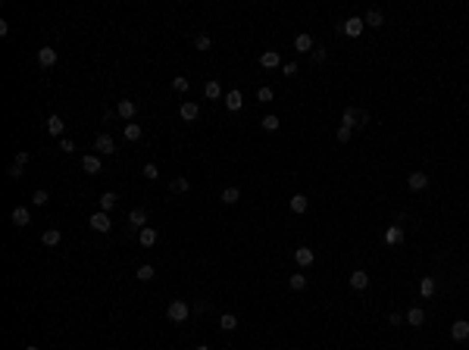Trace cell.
Masks as SVG:
<instances>
[{
  "instance_id": "cell-30",
  "label": "cell",
  "mask_w": 469,
  "mask_h": 350,
  "mask_svg": "<svg viewBox=\"0 0 469 350\" xmlns=\"http://www.w3.org/2000/svg\"><path fill=\"white\" fill-rule=\"evenodd\" d=\"M407 322H410V325H422V322H425V313L419 310V306H413V310L407 313Z\"/></svg>"
},
{
  "instance_id": "cell-27",
  "label": "cell",
  "mask_w": 469,
  "mask_h": 350,
  "mask_svg": "<svg viewBox=\"0 0 469 350\" xmlns=\"http://www.w3.org/2000/svg\"><path fill=\"white\" fill-rule=\"evenodd\" d=\"M382 22H385V16H382L379 10H369V13L363 16V25H369V28H379Z\"/></svg>"
},
{
  "instance_id": "cell-8",
  "label": "cell",
  "mask_w": 469,
  "mask_h": 350,
  "mask_svg": "<svg viewBox=\"0 0 469 350\" xmlns=\"http://www.w3.org/2000/svg\"><path fill=\"white\" fill-rule=\"evenodd\" d=\"M351 288L354 291H366V288H369V272H363V269L351 272Z\"/></svg>"
},
{
  "instance_id": "cell-16",
  "label": "cell",
  "mask_w": 469,
  "mask_h": 350,
  "mask_svg": "<svg viewBox=\"0 0 469 350\" xmlns=\"http://www.w3.org/2000/svg\"><path fill=\"white\" fill-rule=\"evenodd\" d=\"M294 50H297V54H313V50H316V47H313V38L310 35H297L294 38Z\"/></svg>"
},
{
  "instance_id": "cell-4",
  "label": "cell",
  "mask_w": 469,
  "mask_h": 350,
  "mask_svg": "<svg viewBox=\"0 0 469 350\" xmlns=\"http://www.w3.org/2000/svg\"><path fill=\"white\" fill-rule=\"evenodd\" d=\"M135 113H138V104H135V100H119L116 104V116L125 119V122H132Z\"/></svg>"
},
{
  "instance_id": "cell-23",
  "label": "cell",
  "mask_w": 469,
  "mask_h": 350,
  "mask_svg": "<svg viewBox=\"0 0 469 350\" xmlns=\"http://www.w3.org/2000/svg\"><path fill=\"white\" fill-rule=\"evenodd\" d=\"M116 203H119V197H116L113 191H104V194H100V210H104V213L116 210Z\"/></svg>"
},
{
  "instance_id": "cell-34",
  "label": "cell",
  "mask_w": 469,
  "mask_h": 350,
  "mask_svg": "<svg viewBox=\"0 0 469 350\" xmlns=\"http://www.w3.org/2000/svg\"><path fill=\"white\" fill-rule=\"evenodd\" d=\"M188 88H191V81H188L185 75H175V79H172V91H178V94H185Z\"/></svg>"
},
{
  "instance_id": "cell-22",
  "label": "cell",
  "mask_w": 469,
  "mask_h": 350,
  "mask_svg": "<svg viewBox=\"0 0 469 350\" xmlns=\"http://www.w3.org/2000/svg\"><path fill=\"white\" fill-rule=\"evenodd\" d=\"M122 135H125V141H141L144 129H141L138 122H129V125H125V129H122Z\"/></svg>"
},
{
  "instance_id": "cell-31",
  "label": "cell",
  "mask_w": 469,
  "mask_h": 350,
  "mask_svg": "<svg viewBox=\"0 0 469 350\" xmlns=\"http://www.w3.org/2000/svg\"><path fill=\"white\" fill-rule=\"evenodd\" d=\"M288 285H291V291H303V288H306V275H301V272H294V275L288 278Z\"/></svg>"
},
{
  "instance_id": "cell-5",
  "label": "cell",
  "mask_w": 469,
  "mask_h": 350,
  "mask_svg": "<svg viewBox=\"0 0 469 350\" xmlns=\"http://www.w3.org/2000/svg\"><path fill=\"white\" fill-rule=\"evenodd\" d=\"M94 150L110 157V153H116V141L110 138V135H97V138H94Z\"/></svg>"
},
{
  "instance_id": "cell-2",
  "label": "cell",
  "mask_w": 469,
  "mask_h": 350,
  "mask_svg": "<svg viewBox=\"0 0 469 350\" xmlns=\"http://www.w3.org/2000/svg\"><path fill=\"white\" fill-rule=\"evenodd\" d=\"M363 28H366V25H363V19H357V16H351L347 22L338 25V31H341V35H347V38H360Z\"/></svg>"
},
{
  "instance_id": "cell-14",
  "label": "cell",
  "mask_w": 469,
  "mask_h": 350,
  "mask_svg": "<svg viewBox=\"0 0 469 350\" xmlns=\"http://www.w3.org/2000/svg\"><path fill=\"white\" fill-rule=\"evenodd\" d=\"M225 107L232 109V113H238V109L244 107V94H241V91H228V94H225Z\"/></svg>"
},
{
  "instance_id": "cell-48",
  "label": "cell",
  "mask_w": 469,
  "mask_h": 350,
  "mask_svg": "<svg viewBox=\"0 0 469 350\" xmlns=\"http://www.w3.org/2000/svg\"><path fill=\"white\" fill-rule=\"evenodd\" d=\"M194 350H210V347H207V344H200V347H194Z\"/></svg>"
},
{
  "instance_id": "cell-29",
  "label": "cell",
  "mask_w": 469,
  "mask_h": 350,
  "mask_svg": "<svg viewBox=\"0 0 469 350\" xmlns=\"http://www.w3.org/2000/svg\"><path fill=\"white\" fill-rule=\"evenodd\" d=\"M135 275H138L141 281H150L153 275H157V269H153L150 263H141V266H138V272H135Z\"/></svg>"
},
{
  "instance_id": "cell-38",
  "label": "cell",
  "mask_w": 469,
  "mask_h": 350,
  "mask_svg": "<svg viewBox=\"0 0 469 350\" xmlns=\"http://www.w3.org/2000/svg\"><path fill=\"white\" fill-rule=\"evenodd\" d=\"M144 178H160V169H157V163H144Z\"/></svg>"
},
{
  "instance_id": "cell-19",
  "label": "cell",
  "mask_w": 469,
  "mask_h": 350,
  "mask_svg": "<svg viewBox=\"0 0 469 350\" xmlns=\"http://www.w3.org/2000/svg\"><path fill=\"white\" fill-rule=\"evenodd\" d=\"M203 94H207L210 100H219V97H222V84H219L216 79H210L207 84H203Z\"/></svg>"
},
{
  "instance_id": "cell-40",
  "label": "cell",
  "mask_w": 469,
  "mask_h": 350,
  "mask_svg": "<svg viewBox=\"0 0 469 350\" xmlns=\"http://www.w3.org/2000/svg\"><path fill=\"white\" fill-rule=\"evenodd\" d=\"M338 141H341V144L351 141V129H347V125H338Z\"/></svg>"
},
{
  "instance_id": "cell-47",
  "label": "cell",
  "mask_w": 469,
  "mask_h": 350,
  "mask_svg": "<svg viewBox=\"0 0 469 350\" xmlns=\"http://www.w3.org/2000/svg\"><path fill=\"white\" fill-rule=\"evenodd\" d=\"M388 322H391V325H400L404 319H400V313H391V316H388Z\"/></svg>"
},
{
  "instance_id": "cell-37",
  "label": "cell",
  "mask_w": 469,
  "mask_h": 350,
  "mask_svg": "<svg viewBox=\"0 0 469 350\" xmlns=\"http://www.w3.org/2000/svg\"><path fill=\"white\" fill-rule=\"evenodd\" d=\"M31 203H35V207H47V203H50V194H47V191H35Z\"/></svg>"
},
{
  "instance_id": "cell-33",
  "label": "cell",
  "mask_w": 469,
  "mask_h": 350,
  "mask_svg": "<svg viewBox=\"0 0 469 350\" xmlns=\"http://www.w3.org/2000/svg\"><path fill=\"white\" fill-rule=\"evenodd\" d=\"M219 328H222V331H235V328H238V319H235L232 313H225L222 319H219Z\"/></svg>"
},
{
  "instance_id": "cell-32",
  "label": "cell",
  "mask_w": 469,
  "mask_h": 350,
  "mask_svg": "<svg viewBox=\"0 0 469 350\" xmlns=\"http://www.w3.org/2000/svg\"><path fill=\"white\" fill-rule=\"evenodd\" d=\"M172 191H175V194H188V191H191V182H188L185 175H178L175 182H172Z\"/></svg>"
},
{
  "instance_id": "cell-42",
  "label": "cell",
  "mask_w": 469,
  "mask_h": 350,
  "mask_svg": "<svg viewBox=\"0 0 469 350\" xmlns=\"http://www.w3.org/2000/svg\"><path fill=\"white\" fill-rule=\"evenodd\" d=\"M59 150H63V153H72V150H75V144H72L69 138H63V141H59Z\"/></svg>"
},
{
  "instance_id": "cell-10",
  "label": "cell",
  "mask_w": 469,
  "mask_h": 350,
  "mask_svg": "<svg viewBox=\"0 0 469 350\" xmlns=\"http://www.w3.org/2000/svg\"><path fill=\"white\" fill-rule=\"evenodd\" d=\"M450 338H454V341H466L469 338V322L466 319H457L454 325H450Z\"/></svg>"
},
{
  "instance_id": "cell-45",
  "label": "cell",
  "mask_w": 469,
  "mask_h": 350,
  "mask_svg": "<svg viewBox=\"0 0 469 350\" xmlns=\"http://www.w3.org/2000/svg\"><path fill=\"white\" fill-rule=\"evenodd\" d=\"M28 160H31V157H28V153H25V150H19V153H16V163H19V166H25V163H28Z\"/></svg>"
},
{
  "instance_id": "cell-21",
  "label": "cell",
  "mask_w": 469,
  "mask_h": 350,
  "mask_svg": "<svg viewBox=\"0 0 469 350\" xmlns=\"http://www.w3.org/2000/svg\"><path fill=\"white\" fill-rule=\"evenodd\" d=\"M129 222L141 232V228H147V213H144V210H132L129 213Z\"/></svg>"
},
{
  "instance_id": "cell-41",
  "label": "cell",
  "mask_w": 469,
  "mask_h": 350,
  "mask_svg": "<svg viewBox=\"0 0 469 350\" xmlns=\"http://www.w3.org/2000/svg\"><path fill=\"white\" fill-rule=\"evenodd\" d=\"M281 72H285L288 79H294V75H297V66H294V63H285V66H281Z\"/></svg>"
},
{
  "instance_id": "cell-11",
  "label": "cell",
  "mask_w": 469,
  "mask_h": 350,
  "mask_svg": "<svg viewBox=\"0 0 469 350\" xmlns=\"http://www.w3.org/2000/svg\"><path fill=\"white\" fill-rule=\"evenodd\" d=\"M178 113H182V119H185V122H194V119L200 116V107L194 104V100H185V104H182V109H178Z\"/></svg>"
},
{
  "instance_id": "cell-9",
  "label": "cell",
  "mask_w": 469,
  "mask_h": 350,
  "mask_svg": "<svg viewBox=\"0 0 469 350\" xmlns=\"http://www.w3.org/2000/svg\"><path fill=\"white\" fill-rule=\"evenodd\" d=\"M407 185H410V191H422V188H429V175L425 172H410L407 175Z\"/></svg>"
},
{
  "instance_id": "cell-20",
  "label": "cell",
  "mask_w": 469,
  "mask_h": 350,
  "mask_svg": "<svg viewBox=\"0 0 469 350\" xmlns=\"http://www.w3.org/2000/svg\"><path fill=\"white\" fill-rule=\"evenodd\" d=\"M219 200H222L225 207H235V203L241 200V191H238V188L232 185V188H225V191H222V197H219Z\"/></svg>"
},
{
  "instance_id": "cell-6",
  "label": "cell",
  "mask_w": 469,
  "mask_h": 350,
  "mask_svg": "<svg viewBox=\"0 0 469 350\" xmlns=\"http://www.w3.org/2000/svg\"><path fill=\"white\" fill-rule=\"evenodd\" d=\"M82 169H84L88 175H100V169H104V163H100V157H97V153H88V157L82 160Z\"/></svg>"
},
{
  "instance_id": "cell-43",
  "label": "cell",
  "mask_w": 469,
  "mask_h": 350,
  "mask_svg": "<svg viewBox=\"0 0 469 350\" xmlns=\"http://www.w3.org/2000/svg\"><path fill=\"white\" fill-rule=\"evenodd\" d=\"M257 97H260V100H272V88H260Z\"/></svg>"
},
{
  "instance_id": "cell-7",
  "label": "cell",
  "mask_w": 469,
  "mask_h": 350,
  "mask_svg": "<svg viewBox=\"0 0 469 350\" xmlns=\"http://www.w3.org/2000/svg\"><path fill=\"white\" fill-rule=\"evenodd\" d=\"M313 260H316V253H313L310 247H297V250H294V263H297V266L306 269V266H313Z\"/></svg>"
},
{
  "instance_id": "cell-24",
  "label": "cell",
  "mask_w": 469,
  "mask_h": 350,
  "mask_svg": "<svg viewBox=\"0 0 469 350\" xmlns=\"http://www.w3.org/2000/svg\"><path fill=\"white\" fill-rule=\"evenodd\" d=\"M288 207H291V213H306V207H310V200H306L303 194H294V197L288 200Z\"/></svg>"
},
{
  "instance_id": "cell-15",
  "label": "cell",
  "mask_w": 469,
  "mask_h": 350,
  "mask_svg": "<svg viewBox=\"0 0 469 350\" xmlns=\"http://www.w3.org/2000/svg\"><path fill=\"white\" fill-rule=\"evenodd\" d=\"M260 66L263 69H276V66H281V56L276 50H266V54H260Z\"/></svg>"
},
{
  "instance_id": "cell-18",
  "label": "cell",
  "mask_w": 469,
  "mask_h": 350,
  "mask_svg": "<svg viewBox=\"0 0 469 350\" xmlns=\"http://www.w3.org/2000/svg\"><path fill=\"white\" fill-rule=\"evenodd\" d=\"M59 241H63V235H59V228H47V232L41 235V244H44V247H56Z\"/></svg>"
},
{
  "instance_id": "cell-35",
  "label": "cell",
  "mask_w": 469,
  "mask_h": 350,
  "mask_svg": "<svg viewBox=\"0 0 469 350\" xmlns=\"http://www.w3.org/2000/svg\"><path fill=\"white\" fill-rule=\"evenodd\" d=\"M357 113H360V109H344V116H341V125L354 129V122H357Z\"/></svg>"
},
{
  "instance_id": "cell-26",
  "label": "cell",
  "mask_w": 469,
  "mask_h": 350,
  "mask_svg": "<svg viewBox=\"0 0 469 350\" xmlns=\"http://www.w3.org/2000/svg\"><path fill=\"white\" fill-rule=\"evenodd\" d=\"M63 129H66L63 116H47V132L50 135H63Z\"/></svg>"
},
{
  "instance_id": "cell-44",
  "label": "cell",
  "mask_w": 469,
  "mask_h": 350,
  "mask_svg": "<svg viewBox=\"0 0 469 350\" xmlns=\"http://www.w3.org/2000/svg\"><path fill=\"white\" fill-rule=\"evenodd\" d=\"M10 178H22V166H19V163L10 166Z\"/></svg>"
},
{
  "instance_id": "cell-39",
  "label": "cell",
  "mask_w": 469,
  "mask_h": 350,
  "mask_svg": "<svg viewBox=\"0 0 469 350\" xmlns=\"http://www.w3.org/2000/svg\"><path fill=\"white\" fill-rule=\"evenodd\" d=\"M263 129H266V132H276V129H278V116H266V119H263Z\"/></svg>"
},
{
  "instance_id": "cell-28",
  "label": "cell",
  "mask_w": 469,
  "mask_h": 350,
  "mask_svg": "<svg viewBox=\"0 0 469 350\" xmlns=\"http://www.w3.org/2000/svg\"><path fill=\"white\" fill-rule=\"evenodd\" d=\"M419 294H422V297H432V294H435V278H432V275H422V278H419Z\"/></svg>"
},
{
  "instance_id": "cell-17",
  "label": "cell",
  "mask_w": 469,
  "mask_h": 350,
  "mask_svg": "<svg viewBox=\"0 0 469 350\" xmlns=\"http://www.w3.org/2000/svg\"><path fill=\"white\" fill-rule=\"evenodd\" d=\"M385 241L391 244V247H397V244H404V228L400 225H391L388 232H385Z\"/></svg>"
},
{
  "instance_id": "cell-1",
  "label": "cell",
  "mask_w": 469,
  "mask_h": 350,
  "mask_svg": "<svg viewBox=\"0 0 469 350\" xmlns=\"http://www.w3.org/2000/svg\"><path fill=\"white\" fill-rule=\"evenodd\" d=\"M166 316H169V322H185L188 316H191V306H188V300H172Z\"/></svg>"
},
{
  "instance_id": "cell-3",
  "label": "cell",
  "mask_w": 469,
  "mask_h": 350,
  "mask_svg": "<svg viewBox=\"0 0 469 350\" xmlns=\"http://www.w3.org/2000/svg\"><path fill=\"white\" fill-rule=\"evenodd\" d=\"M91 228L104 235V232H110V228H113V222H110V216H107L104 210H97V213H91Z\"/></svg>"
},
{
  "instance_id": "cell-12",
  "label": "cell",
  "mask_w": 469,
  "mask_h": 350,
  "mask_svg": "<svg viewBox=\"0 0 469 350\" xmlns=\"http://www.w3.org/2000/svg\"><path fill=\"white\" fill-rule=\"evenodd\" d=\"M10 219H13V225H19V228H25L31 222V213L25 210V207H16L13 213H10Z\"/></svg>"
},
{
  "instance_id": "cell-36",
  "label": "cell",
  "mask_w": 469,
  "mask_h": 350,
  "mask_svg": "<svg viewBox=\"0 0 469 350\" xmlns=\"http://www.w3.org/2000/svg\"><path fill=\"white\" fill-rule=\"evenodd\" d=\"M194 47H197V50H210L213 47V38L210 35H197V38H194Z\"/></svg>"
},
{
  "instance_id": "cell-46",
  "label": "cell",
  "mask_w": 469,
  "mask_h": 350,
  "mask_svg": "<svg viewBox=\"0 0 469 350\" xmlns=\"http://www.w3.org/2000/svg\"><path fill=\"white\" fill-rule=\"evenodd\" d=\"M322 59H326V50L316 47V50H313V63H322Z\"/></svg>"
},
{
  "instance_id": "cell-49",
  "label": "cell",
  "mask_w": 469,
  "mask_h": 350,
  "mask_svg": "<svg viewBox=\"0 0 469 350\" xmlns=\"http://www.w3.org/2000/svg\"><path fill=\"white\" fill-rule=\"evenodd\" d=\"M25 350H41V347H35V344H31V347H25Z\"/></svg>"
},
{
  "instance_id": "cell-13",
  "label": "cell",
  "mask_w": 469,
  "mask_h": 350,
  "mask_svg": "<svg viewBox=\"0 0 469 350\" xmlns=\"http://www.w3.org/2000/svg\"><path fill=\"white\" fill-rule=\"evenodd\" d=\"M38 63L44 66V69H50V66L56 63V50H54V47H41V50H38Z\"/></svg>"
},
{
  "instance_id": "cell-25",
  "label": "cell",
  "mask_w": 469,
  "mask_h": 350,
  "mask_svg": "<svg viewBox=\"0 0 469 350\" xmlns=\"http://www.w3.org/2000/svg\"><path fill=\"white\" fill-rule=\"evenodd\" d=\"M138 241H141V247H153V244H157V232H153L150 225L141 228V232H138Z\"/></svg>"
}]
</instances>
